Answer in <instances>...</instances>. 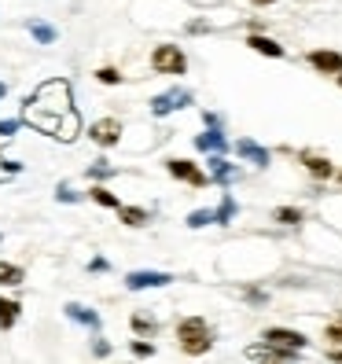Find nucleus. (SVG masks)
Masks as SVG:
<instances>
[{
  "mask_svg": "<svg viewBox=\"0 0 342 364\" xmlns=\"http://www.w3.org/2000/svg\"><path fill=\"white\" fill-rule=\"evenodd\" d=\"M23 122H30L37 133L55 136L70 144L81 133V114L70 100V81L67 77H48L23 100Z\"/></svg>",
  "mask_w": 342,
  "mask_h": 364,
  "instance_id": "nucleus-1",
  "label": "nucleus"
},
{
  "mask_svg": "<svg viewBox=\"0 0 342 364\" xmlns=\"http://www.w3.org/2000/svg\"><path fill=\"white\" fill-rule=\"evenodd\" d=\"M177 338H181V350L191 353V357H199V353H206V350L213 346V335H210V328H206L203 316L181 320V324H177Z\"/></svg>",
  "mask_w": 342,
  "mask_h": 364,
  "instance_id": "nucleus-2",
  "label": "nucleus"
},
{
  "mask_svg": "<svg viewBox=\"0 0 342 364\" xmlns=\"http://www.w3.org/2000/svg\"><path fill=\"white\" fill-rule=\"evenodd\" d=\"M151 67H155L159 74H184L188 59H184V52H181L177 45H159V48L151 52Z\"/></svg>",
  "mask_w": 342,
  "mask_h": 364,
  "instance_id": "nucleus-3",
  "label": "nucleus"
},
{
  "mask_svg": "<svg viewBox=\"0 0 342 364\" xmlns=\"http://www.w3.org/2000/svg\"><path fill=\"white\" fill-rule=\"evenodd\" d=\"M89 140L100 144V147L118 144V140H122V122H118V118H100V122H92V125H89Z\"/></svg>",
  "mask_w": 342,
  "mask_h": 364,
  "instance_id": "nucleus-4",
  "label": "nucleus"
},
{
  "mask_svg": "<svg viewBox=\"0 0 342 364\" xmlns=\"http://www.w3.org/2000/svg\"><path fill=\"white\" fill-rule=\"evenodd\" d=\"M166 284H173V276L169 272H155V269H137L125 276V287L129 291H144V287H166Z\"/></svg>",
  "mask_w": 342,
  "mask_h": 364,
  "instance_id": "nucleus-5",
  "label": "nucleus"
},
{
  "mask_svg": "<svg viewBox=\"0 0 342 364\" xmlns=\"http://www.w3.org/2000/svg\"><path fill=\"white\" fill-rule=\"evenodd\" d=\"M269 346H276V350H306V335H298V331H291V328H269L265 335H262Z\"/></svg>",
  "mask_w": 342,
  "mask_h": 364,
  "instance_id": "nucleus-6",
  "label": "nucleus"
},
{
  "mask_svg": "<svg viewBox=\"0 0 342 364\" xmlns=\"http://www.w3.org/2000/svg\"><path fill=\"white\" fill-rule=\"evenodd\" d=\"M166 169L173 173L177 181H188V184H196V188H203L206 184V173L196 166V162H188V159H173V162H166Z\"/></svg>",
  "mask_w": 342,
  "mask_h": 364,
  "instance_id": "nucleus-7",
  "label": "nucleus"
},
{
  "mask_svg": "<svg viewBox=\"0 0 342 364\" xmlns=\"http://www.w3.org/2000/svg\"><path fill=\"white\" fill-rule=\"evenodd\" d=\"M184 103H191V96H188V92H177V89H173V92H162V96H155V100H151V114H159V118H162V114L177 111V107H184Z\"/></svg>",
  "mask_w": 342,
  "mask_h": 364,
  "instance_id": "nucleus-8",
  "label": "nucleus"
},
{
  "mask_svg": "<svg viewBox=\"0 0 342 364\" xmlns=\"http://www.w3.org/2000/svg\"><path fill=\"white\" fill-rule=\"evenodd\" d=\"M309 63H313L320 74H342V55L338 52H313Z\"/></svg>",
  "mask_w": 342,
  "mask_h": 364,
  "instance_id": "nucleus-9",
  "label": "nucleus"
},
{
  "mask_svg": "<svg viewBox=\"0 0 342 364\" xmlns=\"http://www.w3.org/2000/svg\"><path fill=\"white\" fill-rule=\"evenodd\" d=\"M67 316L74 320V324H85V328H92V331H100V316H96L92 309H85V306H78V302H67Z\"/></svg>",
  "mask_w": 342,
  "mask_h": 364,
  "instance_id": "nucleus-10",
  "label": "nucleus"
},
{
  "mask_svg": "<svg viewBox=\"0 0 342 364\" xmlns=\"http://www.w3.org/2000/svg\"><path fill=\"white\" fill-rule=\"evenodd\" d=\"M247 45H250L254 52H262V55H272V59H280V55H284V48H280V45H276V41H269V37H262V33H254V37L247 41Z\"/></svg>",
  "mask_w": 342,
  "mask_h": 364,
  "instance_id": "nucleus-11",
  "label": "nucleus"
},
{
  "mask_svg": "<svg viewBox=\"0 0 342 364\" xmlns=\"http://www.w3.org/2000/svg\"><path fill=\"white\" fill-rule=\"evenodd\" d=\"M302 162H306V169L313 177H331L335 169H331V162L328 159H320V155H302Z\"/></svg>",
  "mask_w": 342,
  "mask_h": 364,
  "instance_id": "nucleus-12",
  "label": "nucleus"
},
{
  "mask_svg": "<svg viewBox=\"0 0 342 364\" xmlns=\"http://www.w3.org/2000/svg\"><path fill=\"white\" fill-rule=\"evenodd\" d=\"M236 147H240V155H243V159H250V162H258V166H265V162H269V151H262V147L254 144V140H240Z\"/></svg>",
  "mask_w": 342,
  "mask_h": 364,
  "instance_id": "nucleus-13",
  "label": "nucleus"
},
{
  "mask_svg": "<svg viewBox=\"0 0 342 364\" xmlns=\"http://www.w3.org/2000/svg\"><path fill=\"white\" fill-rule=\"evenodd\" d=\"M15 320H18V302H11V298H0V328H15Z\"/></svg>",
  "mask_w": 342,
  "mask_h": 364,
  "instance_id": "nucleus-14",
  "label": "nucleus"
},
{
  "mask_svg": "<svg viewBox=\"0 0 342 364\" xmlns=\"http://www.w3.org/2000/svg\"><path fill=\"white\" fill-rule=\"evenodd\" d=\"M30 33L37 37V45H52V41L59 37V33H55L48 23H41V18H30Z\"/></svg>",
  "mask_w": 342,
  "mask_h": 364,
  "instance_id": "nucleus-15",
  "label": "nucleus"
},
{
  "mask_svg": "<svg viewBox=\"0 0 342 364\" xmlns=\"http://www.w3.org/2000/svg\"><path fill=\"white\" fill-rule=\"evenodd\" d=\"M118 218L129 225V228H140V225H147V210H140V206H122Z\"/></svg>",
  "mask_w": 342,
  "mask_h": 364,
  "instance_id": "nucleus-16",
  "label": "nucleus"
},
{
  "mask_svg": "<svg viewBox=\"0 0 342 364\" xmlns=\"http://www.w3.org/2000/svg\"><path fill=\"white\" fill-rule=\"evenodd\" d=\"M15 284H23V269L11 262H0V287H15Z\"/></svg>",
  "mask_w": 342,
  "mask_h": 364,
  "instance_id": "nucleus-17",
  "label": "nucleus"
},
{
  "mask_svg": "<svg viewBox=\"0 0 342 364\" xmlns=\"http://www.w3.org/2000/svg\"><path fill=\"white\" fill-rule=\"evenodd\" d=\"M196 144L203 147V151H225V136L221 133H203V136H196Z\"/></svg>",
  "mask_w": 342,
  "mask_h": 364,
  "instance_id": "nucleus-18",
  "label": "nucleus"
},
{
  "mask_svg": "<svg viewBox=\"0 0 342 364\" xmlns=\"http://www.w3.org/2000/svg\"><path fill=\"white\" fill-rule=\"evenodd\" d=\"M272 218L280 221V225H298V221H302V210H294V206H280V210H272Z\"/></svg>",
  "mask_w": 342,
  "mask_h": 364,
  "instance_id": "nucleus-19",
  "label": "nucleus"
},
{
  "mask_svg": "<svg viewBox=\"0 0 342 364\" xmlns=\"http://www.w3.org/2000/svg\"><path fill=\"white\" fill-rule=\"evenodd\" d=\"M210 169H213V177H218V181H228L232 173H236V169H232L221 155H213V159H210Z\"/></svg>",
  "mask_w": 342,
  "mask_h": 364,
  "instance_id": "nucleus-20",
  "label": "nucleus"
},
{
  "mask_svg": "<svg viewBox=\"0 0 342 364\" xmlns=\"http://www.w3.org/2000/svg\"><path fill=\"white\" fill-rule=\"evenodd\" d=\"M89 177H96V181H107V177H114V166L107 162V159H100V162H92V166H89Z\"/></svg>",
  "mask_w": 342,
  "mask_h": 364,
  "instance_id": "nucleus-21",
  "label": "nucleus"
},
{
  "mask_svg": "<svg viewBox=\"0 0 342 364\" xmlns=\"http://www.w3.org/2000/svg\"><path fill=\"white\" fill-rule=\"evenodd\" d=\"M155 320L151 316H144V313H133V331H140V335H155Z\"/></svg>",
  "mask_w": 342,
  "mask_h": 364,
  "instance_id": "nucleus-22",
  "label": "nucleus"
},
{
  "mask_svg": "<svg viewBox=\"0 0 342 364\" xmlns=\"http://www.w3.org/2000/svg\"><path fill=\"white\" fill-rule=\"evenodd\" d=\"M89 196H92V199H96L100 206H111V210H122V203H118V199H114V196H111V191H107V188H92Z\"/></svg>",
  "mask_w": 342,
  "mask_h": 364,
  "instance_id": "nucleus-23",
  "label": "nucleus"
},
{
  "mask_svg": "<svg viewBox=\"0 0 342 364\" xmlns=\"http://www.w3.org/2000/svg\"><path fill=\"white\" fill-rule=\"evenodd\" d=\"M232 213H236V203H232V196H225L221 210L213 213V221H218V225H228V221H232Z\"/></svg>",
  "mask_w": 342,
  "mask_h": 364,
  "instance_id": "nucleus-24",
  "label": "nucleus"
},
{
  "mask_svg": "<svg viewBox=\"0 0 342 364\" xmlns=\"http://www.w3.org/2000/svg\"><path fill=\"white\" fill-rule=\"evenodd\" d=\"M96 77H100L103 85H118V81H122V74H118L114 67H100V70H96Z\"/></svg>",
  "mask_w": 342,
  "mask_h": 364,
  "instance_id": "nucleus-25",
  "label": "nucleus"
},
{
  "mask_svg": "<svg viewBox=\"0 0 342 364\" xmlns=\"http://www.w3.org/2000/svg\"><path fill=\"white\" fill-rule=\"evenodd\" d=\"M206 221H213V213H210V210H196V213L188 218V225H191V228H203Z\"/></svg>",
  "mask_w": 342,
  "mask_h": 364,
  "instance_id": "nucleus-26",
  "label": "nucleus"
},
{
  "mask_svg": "<svg viewBox=\"0 0 342 364\" xmlns=\"http://www.w3.org/2000/svg\"><path fill=\"white\" fill-rule=\"evenodd\" d=\"M15 129H18V122H15V118H8V122H0V140H8V136H15Z\"/></svg>",
  "mask_w": 342,
  "mask_h": 364,
  "instance_id": "nucleus-27",
  "label": "nucleus"
},
{
  "mask_svg": "<svg viewBox=\"0 0 342 364\" xmlns=\"http://www.w3.org/2000/svg\"><path fill=\"white\" fill-rule=\"evenodd\" d=\"M133 353H137V357H151L155 346H151V342H140V338H137V342H133Z\"/></svg>",
  "mask_w": 342,
  "mask_h": 364,
  "instance_id": "nucleus-28",
  "label": "nucleus"
},
{
  "mask_svg": "<svg viewBox=\"0 0 342 364\" xmlns=\"http://www.w3.org/2000/svg\"><path fill=\"white\" fill-rule=\"evenodd\" d=\"M92 350H96V357H107V353H111V342L96 338V342H92Z\"/></svg>",
  "mask_w": 342,
  "mask_h": 364,
  "instance_id": "nucleus-29",
  "label": "nucleus"
},
{
  "mask_svg": "<svg viewBox=\"0 0 342 364\" xmlns=\"http://www.w3.org/2000/svg\"><path fill=\"white\" fill-rule=\"evenodd\" d=\"M328 338H331V342H342V320H338V324H331V328H328Z\"/></svg>",
  "mask_w": 342,
  "mask_h": 364,
  "instance_id": "nucleus-30",
  "label": "nucleus"
},
{
  "mask_svg": "<svg viewBox=\"0 0 342 364\" xmlns=\"http://www.w3.org/2000/svg\"><path fill=\"white\" fill-rule=\"evenodd\" d=\"M55 196H59L63 203H78V196H74V191H70V188H59V191H55Z\"/></svg>",
  "mask_w": 342,
  "mask_h": 364,
  "instance_id": "nucleus-31",
  "label": "nucleus"
},
{
  "mask_svg": "<svg viewBox=\"0 0 342 364\" xmlns=\"http://www.w3.org/2000/svg\"><path fill=\"white\" fill-rule=\"evenodd\" d=\"M4 96H8V85H4V81H0V100H4Z\"/></svg>",
  "mask_w": 342,
  "mask_h": 364,
  "instance_id": "nucleus-32",
  "label": "nucleus"
},
{
  "mask_svg": "<svg viewBox=\"0 0 342 364\" xmlns=\"http://www.w3.org/2000/svg\"><path fill=\"white\" fill-rule=\"evenodd\" d=\"M254 4H272V0H254Z\"/></svg>",
  "mask_w": 342,
  "mask_h": 364,
  "instance_id": "nucleus-33",
  "label": "nucleus"
},
{
  "mask_svg": "<svg viewBox=\"0 0 342 364\" xmlns=\"http://www.w3.org/2000/svg\"><path fill=\"white\" fill-rule=\"evenodd\" d=\"M338 85H342V74H338Z\"/></svg>",
  "mask_w": 342,
  "mask_h": 364,
  "instance_id": "nucleus-34",
  "label": "nucleus"
}]
</instances>
